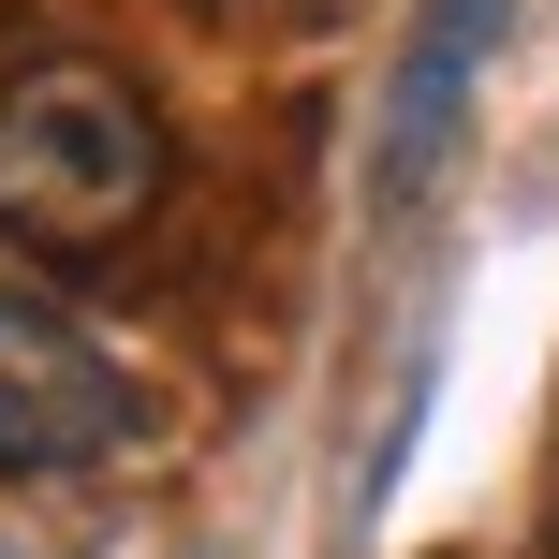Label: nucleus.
I'll return each mask as SVG.
<instances>
[{
	"mask_svg": "<svg viewBox=\"0 0 559 559\" xmlns=\"http://www.w3.org/2000/svg\"><path fill=\"white\" fill-rule=\"evenodd\" d=\"M177 192V133L147 104L133 59L45 45L0 74V236L45 265H88L118 236H147V206Z\"/></svg>",
	"mask_w": 559,
	"mask_h": 559,
	"instance_id": "1",
	"label": "nucleus"
},
{
	"mask_svg": "<svg viewBox=\"0 0 559 559\" xmlns=\"http://www.w3.org/2000/svg\"><path fill=\"white\" fill-rule=\"evenodd\" d=\"M118 442H133V368L59 295H15V280H0V486L104 472Z\"/></svg>",
	"mask_w": 559,
	"mask_h": 559,
	"instance_id": "2",
	"label": "nucleus"
},
{
	"mask_svg": "<svg viewBox=\"0 0 559 559\" xmlns=\"http://www.w3.org/2000/svg\"><path fill=\"white\" fill-rule=\"evenodd\" d=\"M486 45H501V0H427V15H413V45H397V104H383V206H413L427 177H442Z\"/></svg>",
	"mask_w": 559,
	"mask_h": 559,
	"instance_id": "3",
	"label": "nucleus"
},
{
	"mask_svg": "<svg viewBox=\"0 0 559 559\" xmlns=\"http://www.w3.org/2000/svg\"><path fill=\"white\" fill-rule=\"evenodd\" d=\"M206 15H236V0H206Z\"/></svg>",
	"mask_w": 559,
	"mask_h": 559,
	"instance_id": "4",
	"label": "nucleus"
},
{
	"mask_svg": "<svg viewBox=\"0 0 559 559\" xmlns=\"http://www.w3.org/2000/svg\"><path fill=\"white\" fill-rule=\"evenodd\" d=\"M545 559H559V531H545Z\"/></svg>",
	"mask_w": 559,
	"mask_h": 559,
	"instance_id": "5",
	"label": "nucleus"
}]
</instances>
